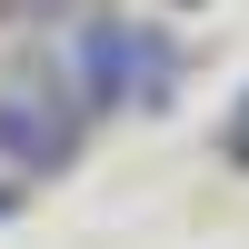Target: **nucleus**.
Returning <instances> with one entry per match:
<instances>
[{
  "mask_svg": "<svg viewBox=\"0 0 249 249\" xmlns=\"http://www.w3.org/2000/svg\"><path fill=\"white\" fill-rule=\"evenodd\" d=\"M179 100V40L170 30H150V20H130V100H120V110H170Z\"/></svg>",
  "mask_w": 249,
  "mask_h": 249,
  "instance_id": "nucleus-3",
  "label": "nucleus"
},
{
  "mask_svg": "<svg viewBox=\"0 0 249 249\" xmlns=\"http://www.w3.org/2000/svg\"><path fill=\"white\" fill-rule=\"evenodd\" d=\"M60 70H70V100H80V120L120 110V100H130V20L90 10V20L70 30V50H60Z\"/></svg>",
  "mask_w": 249,
  "mask_h": 249,
  "instance_id": "nucleus-2",
  "label": "nucleus"
},
{
  "mask_svg": "<svg viewBox=\"0 0 249 249\" xmlns=\"http://www.w3.org/2000/svg\"><path fill=\"white\" fill-rule=\"evenodd\" d=\"M80 100L70 90H30V80H10L0 90V170H20V179H50V170H70L80 160Z\"/></svg>",
  "mask_w": 249,
  "mask_h": 249,
  "instance_id": "nucleus-1",
  "label": "nucleus"
},
{
  "mask_svg": "<svg viewBox=\"0 0 249 249\" xmlns=\"http://www.w3.org/2000/svg\"><path fill=\"white\" fill-rule=\"evenodd\" d=\"M20 199H30V190H20V170H0V219H20Z\"/></svg>",
  "mask_w": 249,
  "mask_h": 249,
  "instance_id": "nucleus-4",
  "label": "nucleus"
}]
</instances>
